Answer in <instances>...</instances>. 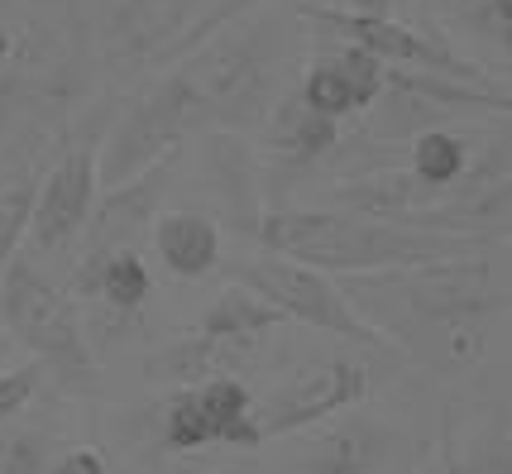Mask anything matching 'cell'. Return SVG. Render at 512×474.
<instances>
[{
	"label": "cell",
	"instance_id": "6da1fadb",
	"mask_svg": "<svg viewBox=\"0 0 512 474\" xmlns=\"http://www.w3.org/2000/svg\"><path fill=\"white\" fill-rule=\"evenodd\" d=\"M259 245L316 273H398L441 259L484 254L489 240L446 235V230H412L393 221H374L359 211H268L259 221Z\"/></svg>",
	"mask_w": 512,
	"mask_h": 474
},
{
	"label": "cell",
	"instance_id": "7a4b0ae2",
	"mask_svg": "<svg viewBox=\"0 0 512 474\" xmlns=\"http://www.w3.org/2000/svg\"><path fill=\"white\" fill-rule=\"evenodd\" d=\"M340 288H359V293H383L407 321H398L388 340L393 350L402 345L407 331H436L441 350L450 364H474L484 355L493 316L508 307V293L498 288L493 264L484 254L469 259H441V264H422V269H398V273H355Z\"/></svg>",
	"mask_w": 512,
	"mask_h": 474
},
{
	"label": "cell",
	"instance_id": "3957f363",
	"mask_svg": "<svg viewBox=\"0 0 512 474\" xmlns=\"http://www.w3.org/2000/svg\"><path fill=\"white\" fill-rule=\"evenodd\" d=\"M245 72H249V58L245 48L240 53H211L201 58L192 68L173 72L163 87L139 101L130 111V120L115 130L111 139V154L96 158V182L106 187H125L130 178H139L149 163H158L163 154H178V144L201 120L211 115H230L235 101L249 96L245 87Z\"/></svg>",
	"mask_w": 512,
	"mask_h": 474
},
{
	"label": "cell",
	"instance_id": "277c9868",
	"mask_svg": "<svg viewBox=\"0 0 512 474\" xmlns=\"http://www.w3.org/2000/svg\"><path fill=\"white\" fill-rule=\"evenodd\" d=\"M0 316H5L10 336L34 350L39 369L58 374L72 388H87L96 379V360H91L87 336H82L77 302L20 254L0 273Z\"/></svg>",
	"mask_w": 512,
	"mask_h": 474
},
{
	"label": "cell",
	"instance_id": "5b68a950",
	"mask_svg": "<svg viewBox=\"0 0 512 474\" xmlns=\"http://www.w3.org/2000/svg\"><path fill=\"white\" fill-rule=\"evenodd\" d=\"M235 283L259 293L283 316V321H302V326H316V331H331L340 340H355L364 350H379V355H398L393 340L374 331L364 316L350 307V297L331 283V273H316L307 264H292L283 254H268V259H245L235 264Z\"/></svg>",
	"mask_w": 512,
	"mask_h": 474
},
{
	"label": "cell",
	"instance_id": "8992f818",
	"mask_svg": "<svg viewBox=\"0 0 512 474\" xmlns=\"http://www.w3.org/2000/svg\"><path fill=\"white\" fill-rule=\"evenodd\" d=\"M307 15L321 20L331 34H340L350 48L369 53V58H379L383 68L426 72V77H450V82H469V87H503V82L484 77L469 58H455L446 44L426 39L422 29L393 20V15H359V10L350 15V10H326V5H316V10H307Z\"/></svg>",
	"mask_w": 512,
	"mask_h": 474
},
{
	"label": "cell",
	"instance_id": "52a82bcc",
	"mask_svg": "<svg viewBox=\"0 0 512 474\" xmlns=\"http://www.w3.org/2000/svg\"><path fill=\"white\" fill-rule=\"evenodd\" d=\"M369 384L374 379H369V364L364 360H321L312 369H297L268 403H254V412H249L259 446L273 441V436H292V431L331 422L335 412L364 403Z\"/></svg>",
	"mask_w": 512,
	"mask_h": 474
},
{
	"label": "cell",
	"instance_id": "ba28073f",
	"mask_svg": "<svg viewBox=\"0 0 512 474\" xmlns=\"http://www.w3.org/2000/svg\"><path fill=\"white\" fill-rule=\"evenodd\" d=\"M96 144H77L58 158V168L34 192L29 211V235L34 245L63 249L91 226V206H96Z\"/></svg>",
	"mask_w": 512,
	"mask_h": 474
},
{
	"label": "cell",
	"instance_id": "9c48e42d",
	"mask_svg": "<svg viewBox=\"0 0 512 474\" xmlns=\"http://www.w3.org/2000/svg\"><path fill=\"white\" fill-rule=\"evenodd\" d=\"M398 451V431L369 417H345L316 436L288 465V474H379Z\"/></svg>",
	"mask_w": 512,
	"mask_h": 474
},
{
	"label": "cell",
	"instance_id": "30bf717a",
	"mask_svg": "<svg viewBox=\"0 0 512 474\" xmlns=\"http://www.w3.org/2000/svg\"><path fill=\"white\" fill-rule=\"evenodd\" d=\"M77 293L101 297L111 312H139L154 293V273L144 269V259L134 249L96 245L87 254V264L77 269Z\"/></svg>",
	"mask_w": 512,
	"mask_h": 474
},
{
	"label": "cell",
	"instance_id": "8fae6325",
	"mask_svg": "<svg viewBox=\"0 0 512 474\" xmlns=\"http://www.w3.org/2000/svg\"><path fill=\"white\" fill-rule=\"evenodd\" d=\"M154 249L178 278H206L221 264V230L206 211H168L154 221Z\"/></svg>",
	"mask_w": 512,
	"mask_h": 474
},
{
	"label": "cell",
	"instance_id": "7c38bea8",
	"mask_svg": "<svg viewBox=\"0 0 512 474\" xmlns=\"http://www.w3.org/2000/svg\"><path fill=\"white\" fill-rule=\"evenodd\" d=\"M283 316L268 307L259 293H249V288H225L197 321V336L201 340H216V345H235V350H254L259 340L278 326Z\"/></svg>",
	"mask_w": 512,
	"mask_h": 474
},
{
	"label": "cell",
	"instance_id": "4fadbf2b",
	"mask_svg": "<svg viewBox=\"0 0 512 474\" xmlns=\"http://www.w3.org/2000/svg\"><path fill=\"white\" fill-rule=\"evenodd\" d=\"M268 144L278 149V154L297 158V163H312V158L331 154L335 144H340V125L335 120H321L316 111L302 106V96H292L283 101L273 120H268Z\"/></svg>",
	"mask_w": 512,
	"mask_h": 474
},
{
	"label": "cell",
	"instance_id": "5bb4252c",
	"mask_svg": "<svg viewBox=\"0 0 512 474\" xmlns=\"http://www.w3.org/2000/svg\"><path fill=\"white\" fill-rule=\"evenodd\" d=\"M465 168H469V144L455 130L446 125H431V130H417L412 139V178L431 187V192H450L465 182Z\"/></svg>",
	"mask_w": 512,
	"mask_h": 474
},
{
	"label": "cell",
	"instance_id": "9a60e30c",
	"mask_svg": "<svg viewBox=\"0 0 512 474\" xmlns=\"http://www.w3.org/2000/svg\"><path fill=\"white\" fill-rule=\"evenodd\" d=\"M297 96H302V106H307V111H316L321 120H335V125H340L345 115L359 111L355 91H350V82L335 72L331 58H326V63H316V68L307 72V82H302V91H297Z\"/></svg>",
	"mask_w": 512,
	"mask_h": 474
},
{
	"label": "cell",
	"instance_id": "2e32d148",
	"mask_svg": "<svg viewBox=\"0 0 512 474\" xmlns=\"http://www.w3.org/2000/svg\"><path fill=\"white\" fill-rule=\"evenodd\" d=\"M34 192H39V182L24 178L0 197V273L10 269V259L20 254V240L29 230V211H34Z\"/></svg>",
	"mask_w": 512,
	"mask_h": 474
},
{
	"label": "cell",
	"instance_id": "e0dca14e",
	"mask_svg": "<svg viewBox=\"0 0 512 474\" xmlns=\"http://www.w3.org/2000/svg\"><path fill=\"white\" fill-rule=\"evenodd\" d=\"M331 63H335V72L350 82L359 111H369V106H374V101L383 96V63H379V58H369V53H359V48L340 44L331 53Z\"/></svg>",
	"mask_w": 512,
	"mask_h": 474
},
{
	"label": "cell",
	"instance_id": "ac0fdd59",
	"mask_svg": "<svg viewBox=\"0 0 512 474\" xmlns=\"http://www.w3.org/2000/svg\"><path fill=\"white\" fill-rule=\"evenodd\" d=\"M0 474H48V441L34 431L0 436Z\"/></svg>",
	"mask_w": 512,
	"mask_h": 474
},
{
	"label": "cell",
	"instance_id": "d6986e66",
	"mask_svg": "<svg viewBox=\"0 0 512 474\" xmlns=\"http://www.w3.org/2000/svg\"><path fill=\"white\" fill-rule=\"evenodd\" d=\"M39 379H44V369H39V364H20V369L0 374V427H5L15 412H24V407H29V398H34Z\"/></svg>",
	"mask_w": 512,
	"mask_h": 474
},
{
	"label": "cell",
	"instance_id": "ffe728a7",
	"mask_svg": "<svg viewBox=\"0 0 512 474\" xmlns=\"http://www.w3.org/2000/svg\"><path fill=\"white\" fill-rule=\"evenodd\" d=\"M48 474H106V460L96 451H67V455H58L53 465H48Z\"/></svg>",
	"mask_w": 512,
	"mask_h": 474
},
{
	"label": "cell",
	"instance_id": "44dd1931",
	"mask_svg": "<svg viewBox=\"0 0 512 474\" xmlns=\"http://www.w3.org/2000/svg\"><path fill=\"white\" fill-rule=\"evenodd\" d=\"M450 474H508V441H503V446H493L479 465H469V470L460 465V470H450Z\"/></svg>",
	"mask_w": 512,
	"mask_h": 474
},
{
	"label": "cell",
	"instance_id": "7402d4cb",
	"mask_svg": "<svg viewBox=\"0 0 512 474\" xmlns=\"http://www.w3.org/2000/svg\"><path fill=\"white\" fill-rule=\"evenodd\" d=\"M359 15H388V0H350Z\"/></svg>",
	"mask_w": 512,
	"mask_h": 474
},
{
	"label": "cell",
	"instance_id": "603a6c76",
	"mask_svg": "<svg viewBox=\"0 0 512 474\" xmlns=\"http://www.w3.org/2000/svg\"><path fill=\"white\" fill-rule=\"evenodd\" d=\"M10 58V29H5V20H0V63Z\"/></svg>",
	"mask_w": 512,
	"mask_h": 474
},
{
	"label": "cell",
	"instance_id": "cb8c5ba5",
	"mask_svg": "<svg viewBox=\"0 0 512 474\" xmlns=\"http://www.w3.org/2000/svg\"><path fill=\"white\" fill-rule=\"evenodd\" d=\"M402 474H412V470H402Z\"/></svg>",
	"mask_w": 512,
	"mask_h": 474
}]
</instances>
